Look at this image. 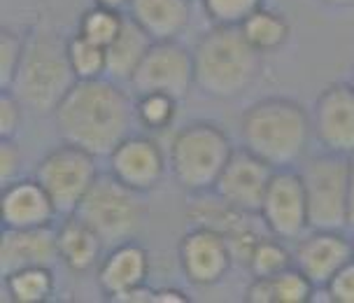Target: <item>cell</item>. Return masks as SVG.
<instances>
[{
  "mask_svg": "<svg viewBox=\"0 0 354 303\" xmlns=\"http://www.w3.org/2000/svg\"><path fill=\"white\" fill-rule=\"evenodd\" d=\"M61 138L107 159L124 138L131 136L136 122V98L110 77L77 80L54 110Z\"/></svg>",
  "mask_w": 354,
  "mask_h": 303,
  "instance_id": "6da1fadb",
  "label": "cell"
},
{
  "mask_svg": "<svg viewBox=\"0 0 354 303\" xmlns=\"http://www.w3.org/2000/svg\"><path fill=\"white\" fill-rule=\"evenodd\" d=\"M238 134L245 149L275 170L299 168L313 140V119L299 100L268 96L243 112Z\"/></svg>",
  "mask_w": 354,
  "mask_h": 303,
  "instance_id": "7a4b0ae2",
  "label": "cell"
},
{
  "mask_svg": "<svg viewBox=\"0 0 354 303\" xmlns=\"http://www.w3.org/2000/svg\"><path fill=\"white\" fill-rule=\"evenodd\" d=\"M194 54V86L217 100H233L257 84L263 54L245 40L238 26H212L198 37Z\"/></svg>",
  "mask_w": 354,
  "mask_h": 303,
  "instance_id": "3957f363",
  "label": "cell"
},
{
  "mask_svg": "<svg viewBox=\"0 0 354 303\" xmlns=\"http://www.w3.org/2000/svg\"><path fill=\"white\" fill-rule=\"evenodd\" d=\"M66 42L68 37L44 26H35L26 33V49L10 91H15L26 110L35 115H54L77 82L68 61Z\"/></svg>",
  "mask_w": 354,
  "mask_h": 303,
  "instance_id": "277c9868",
  "label": "cell"
},
{
  "mask_svg": "<svg viewBox=\"0 0 354 303\" xmlns=\"http://www.w3.org/2000/svg\"><path fill=\"white\" fill-rule=\"evenodd\" d=\"M233 149L231 136L219 124L189 122L170 140L168 147V168L173 180L194 196V194L212 192L221 170L229 163Z\"/></svg>",
  "mask_w": 354,
  "mask_h": 303,
  "instance_id": "5b68a950",
  "label": "cell"
},
{
  "mask_svg": "<svg viewBox=\"0 0 354 303\" xmlns=\"http://www.w3.org/2000/svg\"><path fill=\"white\" fill-rule=\"evenodd\" d=\"M308 199L310 229H350V156L324 152L299 166Z\"/></svg>",
  "mask_w": 354,
  "mask_h": 303,
  "instance_id": "8992f818",
  "label": "cell"
},
{
  "mask_svg": "<svg viewBox=\"0 0 354 303\" xmlns=\"http://www.w3.org/2000/svg\"><path fill=\"white\" fill-rule=\"evenodd\" d=\"M75 214L93 226L107 248H112L124 241H133L140 233L145 205L140 192L122 185L112 173H100Z\"/></svg>",
  "mask_w": 354,
  "mask_h": 303,
  "instance_id": "52a82bcc",
  "label": "cell"
},
{
  "mask_svg": "<svg viewBox=\"0 0 354 303\" xmlns=\"http://www.w3.org/2000/svg\"><path fill=\"white\" fill-rule=\"evenodd\" d=\"M98 156L63 140L37 161L33 178L47 189L61 217L77 212L88 189L98 180Z\"/></svg>",
  "mask_w": 354,
  "mask_h": 303,
  "instance_id": "ba28073f",
  "label": "cell"
},
{
  "mask_svg": "<svg viewBox=\"0 0 354 303\" xmlns=\"http://www.w3.org/2000/svg\"><path fill=\"white\" fill-rule=\"evenodd\" d=\"M187 214L192 219V226H203V229L219 233L229 243L236 264H245V266H248V259L252 250L257 248V243L270 236L259 214L245 212L226 203L214 192L194 194V203L189 205Z\"/></svg>",
  "mask_w": 354,
  "mask_h": 303,
  "instance_id": "9c48e42d",
  "label": "cell"
},
{
  "mask_svg": "<svg viewBox=\"0 0 354 303\" xmlns=\"http://www.w3.org/2000/svg\"><path fill=\"white\" fill-rule=\"evenodd\" d=\"M133 93L161 91L177 100L187 98L194 86V54L180 40H154L131 77Z\"/></svg>",
  "mask_w": 354,
  "mask_h": 303,
  "instance_id": "30bf717a",
  "label": "cell"
},
{
  "mask_svg": "<svg viewBox=\"0 0 354 303\" xmlns=\"http://www.w3.org/2000/svg\"><path fill=\"white\" fill-rule=\"evenodd\" d=\"M259 217H261L266 231L284 243L299 241L303 233L310 231L308 199L299 168L275 170Z\"/></svg>",
  "mask_w": 354,
  "mask_h": 303,
  "instance_id": "8fae6325",
  "label": "cell"
},
{
  "mask_svg": "<svg viewBox=\"0 0 354 303\" xmlns=\"http://www.w3.org/2000/svg\"><path fill=\"white\" fill-rule=\"evenodd\" d=\"M313 138L324 152L354 156V86L331 82L317 93L310 110Z\"/></svg>",
  "mask_w": 354,
  "mask_h": 303,
  "instance_id": "7c38bea8",
  "label": "cell"
},
{
  "mask_svg": "<svg viewBox=\"0 0 354 303\" xmlns=\"http://www.w3.org/2000/svg\"><path fill=\"white\" fill-rule=\"evenodd\" d=\"M168 156L151 136L131 134L107 156V173L133 192H151L168 173Z\"/></svg>",
  "mask_w": 354,
  "mask_h": 303,
  "instance_id": "4fadbf2b",
  "label": "cell"
},
{
  "mask_svg": "<svg viewBox=\"0 0 354 303\" xmlns=\"http://www.w3.org/2000/svg\"><path fill=\"white\" fill-rule=\"evenodd\" d=\"M177 261L185 277L196 287L219 285L236 264L229 243L203 226H192L177 243Z\"/></svg>",
  "mask_w": 354,
  "mask_h": 303,
  "instance_id": "5bb4252c",
  "label": "cell"
},
{
  "mask_svg": "<svg viewBox=\"0 0 354 303\" xmlns=\"http://www.w3.org/2000/svg\"><path fill=\"white\" fill-rule=\"evenodd\" d=\"M275 168L268 166L263 159L245 149L243 145L233 149L229 163L221 170L217 185L212 192L226 203L240 208L245 212L259 214L263 203V196L268 192V185L273 180Z\"/></svg>",
  "mask_w": 354,
  "mask_h": 303,
  "instance_id": "9a60e30c",
  "label": "cell"
},
{
  "mask_svg": "<svg viewBox=\"0 0 354 303\" xmlns=\"http://www.w3.org/2000/svg\"><path fill=\"white\" fill-rule=\"evenodd\" d=\"M294 266L301 268L317 289L324 285L354 259L352 238L345 231L336 229H310L296 241Z\"/></svg>",
  "mask_w": 354,
  "mask_h": 303,
  "instance_id": "2e32d148",
  "label": "cell"
},
{
  "mask_svg": "<svg viewBox=\"0 0 354 303\" xmlns=\"http://www.w3.org/2000/svg\"><path fill=\"white\" fill-rule=\"evenodd\" d=\"M3 226L5 229H40L56 226L61 217L52 196L35 178H17L3 185Z\"/></svg>",
  "mask_w": 354,
  "mask_h": 303,
  "instance_id": "e0dca14e",
  "label": "cell"
},
{
  "mask_svg": "<svg viewBox=\"0 0 354 303\" xmlns=\"http://www.w3.org/2000/svg\"><path fill=\"white\" fill-rule=\"evenodd\" d=\"M149 275V252L140 243L124 241L107 248L103 261L96 268L98 287L107 301L117 299L129 289L145 285Z\"/></svg>",
  "mask_w": 354,
  "mask_h": 303,
  "instance_id": "ac0fdd59",
  "label": "cell"
},
{
  "mask_svg": "<svg viewBox=\"0 0 354 303\" xmlns=\"http://www.w3.org/2000/svg\"><path fill=\"white\" fill-rule=\"evenodd\" d=\"M56 250L59 261L75 275H86L100 266L107 245L93 226L80 214H66L56 222Z\"/></svg>",
  "mask_w": 354,
  "mask_h": 303,
  "instance_id": "d6986e66",
  "label": "cell"
},
{
  "mask_svg": "<svg viewBox=\"0 0 354 303\" xmlns=\"http://www.w3.org/2000/svg\"><path fill=\"white\" fill-rule=\"evenodd\" d=\"M59 259L56 226L40 229H5L0 238V275L26 266H52Z\"/></svg>",
  "mask_w": 354,
  "mask_h": 303,
  "instance_id": "ffe728a7",
  "label": "cell"
},
{
  "mask_svg": "<svg viewBox=\"0 0 354 303\" xmlns=\"http://www.w3.org/2000/svg\"><path fill=\"white\" fill-rule=\"evenodd\" d=\"M126 15L151 40H180L192 24V0H131Z\"/></svg>",
  "mask_w": 354,
  "mask_h": 303,
  "instance_id": "44dd1931",
  "label": "cell"
},
{
  "mask_svg": "<svg viewBox=\"0 0 354 303\" xmlns=\"http://www.w3.org/2000/svg\"><path fill=\"white\" fill-rule=\"evenodd\" d=\"M151 42L154 40L126 15V21L122 30H119V35L105 47V54H107L105 77L115 80L119 84L131 82V77L138 71V66L142 63L145 54H147V49L151 47Z\"/></svg>",
  "mask_w": 354,
  "mask_h": 303,
  "instance_id": "7402d4cb",
  "label": "cell"
},
{
  "mask_svg": "<svg viewBox=\"0 0 354 303\" xmlns=\"http://www.w3.org/2000/svg\"><path fill=\"white\" fill-rule=\"evenodd\" d=\"M5 301L47 303L56 294V275L52 266H26L3 275Z\"/></svg>",
  "mask_w": 354,
  "mask_h": 303,
  "instance_id": "603a6c76",
  "label": "cell"
},
{
  "mask_svg": "<svg viewBox=\"0 0 354 303\" xmlns=\"http://www.w3.org/2000/svg\"><path fill=\"white\" fill-rule=\"evenodd\" d=\"M238 28L245 35V40L263 56L282 49L292 37V26H289L287 17L268 8H259Z\"/></svg>",
  "mask_w": 354,
  "mask_h": 303,
  "instance_id": "cb8c5ba5",
  "label": "cell"
},
{
  "mask_svg": "<svg viewBox=\"0 0 354 303\" xmlns=\"http://www.w3.org/2000/svg\"><path fill=\"white\" fill-rule=\"evenodd\" d=\"M177 105H180V100L170 93H136V122L147 134H161L175 124Z\"/></svg>",
  "mask_w": 354,
  "mask_h": 303,
  "instance_id": "d4e9b609",
  "label": "cell"
},
{
  "mask_svg": "<svg viewBox=\"0 0 354 303\" xmlns=\"http://www.w3.org/2000/svg\"><path fill=\"white\" fill-rule=\"evenodd\" d=\"M66 49H68V61H71V68L77 80L105 77V73H107L105 47L86 40L84 35H80L77 30H75V35L68 37Z\"/></svg>",
  "mask_w": 354,
  "mask_h": 303,
  "instance_id": "484cf974",
  "label": "cell"
},
{
  "mask_svg": "<svg viewBox=\"0 0 354 303\" xmlns=\"http://www.w3.org/2000/svg\"><path fill=\"white\" fill-rule=\"evenodd\" d=\"M289 266H294V252L275 236L261 238L248 259V270L252 277H273Z\"/></svg>",
  "mask_w": 354,
  "mask_h": 303,
  "instance_id": "4316f807",
  "label": "cell"
},
{
  "mask_svg": "<svg viewBox=\"0 0 354 303\" xmlns=\"http://www.w3.org/2000/svg\"><path fill=\"white\" fill-rule=\"evenodd\" d=\"M124 21H126V12L91 5L88 10L82 12L80 24H77V33L84 35L86 40L96 42L100 47H107L119 35Z\"/></svg>",
  "mask_w": 354,
  "mask_h": 303,
  "instance_id": "83f0119b",
  "label": "cell"
},
{
  "mask_svg": "<svg viewBox=\"0 0 354 303\" xmlns=\"http://www.w3.org/2000/svg\"><path fill=\"white\" fill-rule=\"evenodd\" d=\"M270 285H273V303H310L317 294L315 282L296 266L273 275Z\"/></svg>",
  "mask_w": 354,
  "mask_h": 303,
  "instance_id": "f1b7e54d",
  "label": "cell"
},
{
  "mask_svg": "<svg viewBox=\"0 0 354 303\" xmlns=\"http://www.w3.org/2000/svg\"><path fill=\"white\" fill-rule=\"evenodd\" d=\"M212 26H240L250 15L263 8V0H201Z\"/></svg>",
  "mask_w": 354,
  "mask_h": 303,
  "instance_id": "f546056e",
  "label": "cell"
},
{
  "mask_svg": "<svg viewBox=\"0 0 354 303\" xmlns=\"http://www.w3.org/2000/svg\"><path fill=\"white\" fill-rule=\"evenodd\" d=\"M24 49H26V35L15 33L10 28L0 30V89H10L15 84Z\"/></svg>",
  "mask_w": 354,
  "mask_h": 303,
  "instance_id": "4dcf8cb0",
  "label": "cell"
},
{
  "mask_svg": "<svg viewBox=\"0 0 354 303\" xmlns=\"http://www.w3.org/2000/svg\"><path fill=\"white\" fill-rule=\"evenodd\" d=\"M26 105L10 89H0V140H15L24 124Z\"/></svg>",
  "mask_w": 354,
  "mask_h": 303,
  "instance_id": "1f68e13d",
  "label": "cell"
},
{
  "mask_svg": "<svg viewBox=\"0 0 354 303\" xmlns=\"http://www.w3.org/2000/svg\"><path fill=\"white\" fill-rule=\"evenodd\" d=\"M324 292L331 303H354V259L326 282Z\"/></svg>",
  "mask_w": 354,
  "mask_h": 303,
  "instance_id": "d6a6232c",
  "label": "cell"
},
{
  "mask_svg": "<svg viewBox=\"0 0 354 303\" xmlns=\"http://www.w3.org/2000/svg\"><path fill=\"white\" fill-rule=\"evenodd\" d=\"M24 156L19 152L15 140H0V182L8 185V182L17 180L21 173Z\"/></svg>",
  "mask_w": 354,
  "mask_h": 303,
  "instance_id": "836d02e7",
  "label": "cell"
},
{
  "mask_svg": "<svg viewBox=\"0 0 354 303\" xmlns=\"http://www.w3.org/2000/svg\"><path fill=\"white\" fill-rule=\"evenodd\" d=\"M248 303H273V285L270 277H252V282L245 289Z\"/></svg>",
  "mask_w": 354,
  "mask_h": 303,
  "instance_id": "e575fe53",
  "label": "cell"
},
{
  "mask_svg": "<svg viewBox=\"0 0 354 303\" xmlns=\"http://www.w3.org/2000/svg\"><path fill=\"white\" fill-rule=\"evenodd\" d=\"M112 301L115 303H149V301H154V289L145 282V285H138L129 289V292L119 294L117 299H112Z\"/></svg>",
  "mask_w": 354,
  "mask_h": 303,
  "instance_id": "d590c367",
  "label": "cell"
},
{
  "mask_svg": "<svg viewBox=\"0 0 354 303\" xmlns=\"http://www.w3.org/2000/svg\"><path fill=\"white\" fill-rule=\"evenodd\" d=\"M154 303H189V296L177 287L154 289Z\"/></svg>",
  "mask_w": 354,
  "mask_h": 303,
  "instance_id": "8d00e7d4",
  "label": "cell"
},
{
  "mask_svg": "<svg viewBox=\"0 0 354 303\" xmlns=\"http://www.w3.org/2000/svg\"><path fill=\"white\" fill-rule=\"evenodd\" d=\"M93 5H100V8H107V10H117V12H129L131 0H93Z\"/></svg>",
  "mask_w": 354,
  "mask_h": 303,
  "instance_id": "74e56055",
  "label": "cell"
},
{
  "mask_svg": "<svg viewBox=\"0 0 354 303\" xmlns=\"http://www.w3.org/2000/svg\"><path fill=\"white\" fill-rule=\"evenodd\" d=\"M350 229L354 231V156H350Z\"/></svg>",
  "mask_w": 354,
  "mask_h": 303,
  "instance_id": "f35d334b",
  "label": "cell"
},
{
  "mask_svg": "<svg viewBox=\"0 0 354 303\" xmlns=\"http://www.w3.org/2000/svg\"><path fill=\"white\" fill-rule=\"evenodd\" d=\"M328 10H354V0H317Z\"/></svg>",
  "mask_w": 354,
  "mask_h": 303,
  "instance_id": "ab89813d",
  "label": "cell"
},
{
  "mask_svg": "<svg viewBox=\"0 0 354 303\" xmlns=\"http://www.w3.org/2000/svg\"><path fill=\"white\" fill-rule=\"evenodd\" d=\"M350 82H352V86H354V63H352V71H350Z\"/></svg>",
  "mask_w": 354,
  "mask_h": 303,
  "instance_id": "60d3db41",
  "label": "cell"
},
{
  "mask_svg": "<svg viewBox=\"0 0 354 303\" xmlns=\"http://www.w3.org/2000/svg\"><path fill=\"white\" fill-rule=\"evenodd\" d=\"M352 248H354V236H352Z\"/></svg>",
  "mask_w": 354,
  "mask_h": 303,
  "instance_id": "b9f144b4",
  "label": "cell"
}]
</instances>
